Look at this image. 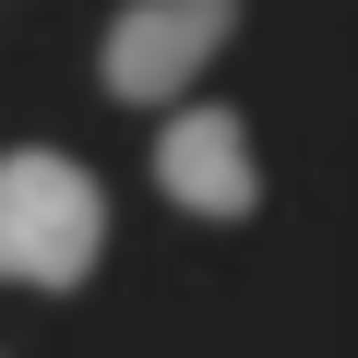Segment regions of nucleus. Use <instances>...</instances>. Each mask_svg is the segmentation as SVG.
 <instances>
[{
  "mask_svg": "<svg viewBox=\"0 0 358 358\" xmlns=\"http://www.w3.org/2000/svg\"><path fill=\"white\" fill-rule=\"evenodd\" d=\"M227 36H239V0H131V13L108 24V96L155 108V96L192 84Z\"/></svg>",
  "mask_w": 358,
  "mask_h": 358,
  "instance_id": "nucleus-2",
  "label": "nucleus"
},
{
  "mask_svg": "<svg viewBox=\"0 0 358 358\" xmlns=\"http://www.w3.org/2000/svg\"><path fill=\"white\" fill-rule=\"evenodd\" d=\"M155 192L179 203V215H251L263 203V167H251V131L227 120V108H179L167 131H155Z\"/></svg>",
  "mask_w": 358,
  "mask_h": 358,
  "instance_id": "nucleus-3",
  "label": "nucleus"
},
{
  "mask_svg": "<svg viewBox=\"0 0 358 358\" xmlns=\"http://www.w3.org/2000/svg\"><path fill=\"white\" fill-rule=\"evenodd\" d=\"M96 251H108V192L96 179L48 143L0 155V275L13 287H72V275H96Z\"/></svg>",
  "mask_w": 358,
  "mask_h": 358,
  "instance_id": "nucleus-1",
  "label": "nucleus"
}]
</instances>
